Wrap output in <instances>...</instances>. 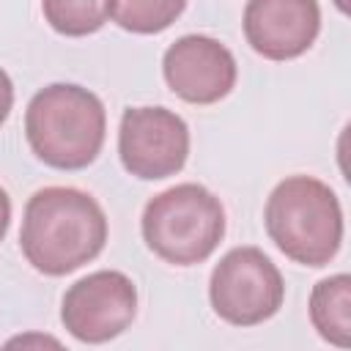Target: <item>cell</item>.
Segmentation results:
<instances>
[{
    "instance_id": "1",
    "label": "cell",
    "mask_w": 351,
    "mask_h": 351,
    "mask_svg": "<svg viewBox=\"0 0 351 351\" xmlns=\"http://www.w3.org/2000/svg\"><path fill=\"white\" fill-rule=\"evenodd\" d=\"M107 241L101 206L74 186L38 189L22 217L19 244L27 263L49 277H63L93 261Z\"/></svg>"
},
{
    "instance_id": "2",
    "label": "cell",
    "mask_w": 351,
    "mask_h": 351,
    "mask_svg": "<svg viewBox=\"0 0 351 351\" xmlns=\"http://www.w3.org/2000/svg\"><path fill=\"white\" fill-rule=\"evenodd\" d=\"M107 132V112L101 99L71 82H52L41 88L25 112V134L33 154L58 170L88 167Z\"/></svg>"
},
{
    "instance_id": "3",
    "label": "cell",
    "mask_w": 351,
    "mask_h": 351,
    "mask_svg": "<svg viewBox=\"0 0 351 351\" xmlns=\"http://www.w3.org/2000/svg\"><path fill=\"white\" fill-rule=\"evenodd\" d=\"M263 222L277 250L302 266H326L343 244L340 200L313 176L282 178L266 200Z\"/></svg>"
},
{
    "instance_id": "4",
    "label": "cell",
    "mask_w": 351,
    "mask_h": 351,
    "mask_svg": "<svg viewBox=\"0 0 351 351\" xmlns=\"http://www.w3.org/2000/svg\"><path fill=\"white\" fill-rule=\"evenodd\" d=\"M143 239L173 266L203 263L225 236V208L200 184H176L145 203Z\"/></svg>"
},
{
    "instance_id": "5",
    "label": "cell",
    "mask_w": 351,
    "mask_h": 351,
    "mask_svg": "<svg viewBox=\"0 0 351 351\" xmlns=\"http://www.w3.org/2000/svg\"><path fill=\"white\" fill-rule=\"evenodd\" d=\"M208 299L222 321L233 326H255L282 307L285 282L263 250L233 247L211 271Z\"/></svg>"
},
{
    "instance_id": "6",
    "label": "cell",
    "mask_w": 351,
    "mask_h": 351,
    "mask_svg": "<svg viewBox=\"0 0 351 351\" xmlns=\"http://www.w3.org/2000/svg\"><path fill=\"white\" fill-rule=\"evenodd\" d=\"M118 154L134 178H167L186 165L189 126L167 107H129L121 115Z\"/></svg>"
},
{
    "instance_id": "7",
    "label": "cell",
    "mask_w": 351,
    "mask_h": 351,
    "mask_svg": "<svg viewBox=\"0 0 351 351\" xmlns=\"http://www.w3.org/2000/svg\"><path fill=\"white\" fill-rule=\"evenodd\" d=\"M137 315V288L123 271L101 269L77 280L60 304V321L80 343H107Z\"/></svg>"
},
{
    "instance_id": "8",
    "label": "cell",
    "mask_w": 351,
    "mask_h": 351,
    "mask_svg": "<svg viewBox=\"0 0 351 351\" xmlns=\"http://www.w3.org/2000/svg\"><path fill=\"white\" fill-rule=\"evenodd\" d=\"M162 71L170 90L189 104H214L236 85L233 52L222 41L200 33L176 38L162 58Z\"/></svg>"
},
{
    "instance_id": "9",
    "label": "cell",
    "mask_w": 351,
    "mask_h": 351,
    "mask_svg": "<svg viewBox=\"0 0 351 351\" xmlns=\"http://www.w3.org/2000/svg\"><path fill=\"white\" fill-rule=\"evenodd\" d=\"M321 30L318 0H247V44L269 60L304 55Z\"/></svg>"
},
{
    "instance_id": "10",
    "label": "cell",
    "mask_w": 351,
    "mask_h": 351,
    "mask_svg": "<svg viewBox=\"0 0 351 351\" xmlns=\"http://www.w3.org/2000/svg\"><path fill=\"white\" fill-rule=\"evenodd\" d=\"M310 321L318 335L340 348L351 343V277L335 274L315 282L310 293Z\"/></svg>"
},
{
    "instance_id": "11",
    "label": "cell",
    "mask_w": 351,
    "mask_h": 351,
    "mask_svg": "<svg viewBox=\"0 0 351 351\" xmlns=\"http://www.w3.org/2000/svg\"><path fill=\"white\" fill-rule=\"evenodd\" d=\"M44 19L60 36H88L104 27L115 0H41Z\"/></svg>"
},
{
    "instance_id": "12",
    "label": "cell",
    "mask_w": 351,
    "mask_h": 351,
    "mask_svg": "<svg viewBox=\"0 0 351 351\" xmlns=\"http://www.w3.org/2000/svg\"><path fill=\"white\" fill-rule=\"evenodd\" d=\"M186 8V0H115V22L132 33H162Z\"/></svg>"
},
{
    "instance_id": "13",
    "label": "cell",
    "mask_w": 351,
    "mask_h": 351,
    "mask_svg": "<svg viewBox=\"0 0 351 351\" xmlns=\"http://www.w3.org/2000/svg\"><path fill=\"white\" fill-rule=\"evenodd\" d=\"M11 107H14V82H11V77L0 69V126L5 123Z\"/></svg>"
},
{
    "instance_id": "14",
    "label": "cell",
    "mask_w": 351,
    "mask_h": 351,
    "mask_svg": "<svg viewBox=\"0 0 351 351\" xmlns=\"http://www.w3.org/2000/svg\"><path fill=\"white\" fill-rule=\"evenodd\" d=\"M8 225H11V197H8V192L0 186V241H3L5 233H8Z\"/></svg>"
}]
</instances>
